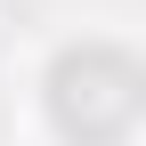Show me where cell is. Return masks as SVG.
Segmentation results:
<instances>
[{
    "label": "cell",
    "mask_w": 146,
    "mask_h": 146,
    "mask_svg": "<svg viewBox=\"0 0 146 146\" xmlns=\"http://www.w3.org/2000/svg\"><path fill=\"white\" fill-rule=\"evenodd\" d=\"M138 65H122V57H106V49H89V57H65L57 65V114H65V130L73 138H114L122 122L138 114Z\"/></svg>",
    "instance_id": "6da1fadb"
}]
</instances>
